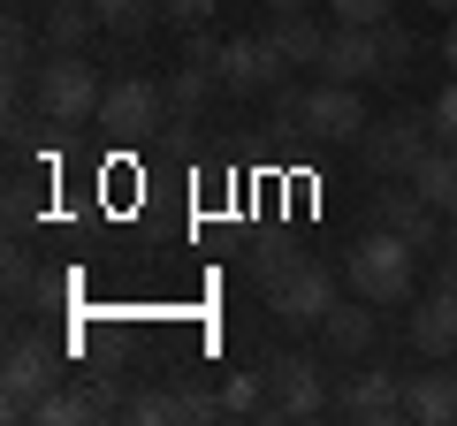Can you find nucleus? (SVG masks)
<instances>
[{
  "instance_id": "nucleus-1",
  "label": "nucleus",
  "mask_w": 457,
  "mask_h": 426,
  "mask_svg": "<svg viewBox=\"0 0 457 426\" xmlns=\"http://www.w3.org/2000/svg\"><path fill=\"white\" fill-rule=\"evenodd\" d=\"M31 99H38V122H54V130H77V122H99V99H107V84H99V69L84 61L77 46H46V61L31 69Z\"/></svg>"
},
{
  "instance_id": "nucleus-2",
  "label": "nucleus",
  "mask_w": 457,
  "mask_h": 426,
  "mask_svg": "<svg viewBox=\"0 0 457 426\" xmlns=\"http://www.w3.org/2000/svg\"><path fill=\"white\" fill-rule=\"evenodd\" d=\"M343 266H351V290H359L366 305H404L411 297V266H420V244L396 236V229H374V236L351 244Z\"/></svg>"
},
{
  "instance_id": "nucleus-3",
  "label": "nucleus",
  "mask_w": 457,
  "mask_h": 426,
  "mask_svg": "<svg viewBox=\"0 0 457 426\" xmlns=\"http://www.w3.org/2000/svg\"><path fill=\"white\" fill-rule=\"evenodd\" d=\"M260 419H312V411H328V389H320V358L312 350H275V358L260 365Z\"/></svg>"
},
{
  "instance_id": "nucleus-4",
  "label": "nucleus",
  "mask_w": 457,
  "mask_h": 426,
  "mask_svg": "<svg viewBox=\"0 0 457 426\" xmlns=\"http://www.w3.org/2000/svg\"><path fill=\"white\" fill-rule=\"evenodd\" d=\"M267 312H275L282 328H320L328 312H336V274H328L320 259H297L290 274L267 290Z\"/></svg>"
},
{
  "instance_id": "nucleus-5",
  "label": "nucleus",
  "mask_w": 457,
  "mask_h": 426,
  "mask_svg": "<svg viewBox=\"0 0 457 426\" xmlns=\"http://www.w3.org/2000/svg\"><path fill=\"white\" fill-rule=\"evenodd\" d=\"M374 130L366 122V99H359V84H336V77H320L305 92V137H320V145H359V137Z\"/></svg>"
},
{
  "instance_id": "nucleus-6",
  "label": "nucleus",
  "mask_w": 457,
  "mask_h": 426,
  "mask_svg": "<svg viewBox=\"0 0 457 426\" xmlns=\"http://www.w3.org/2000/svg\"><path fill=\"white\" fill-rule=\"evenodd\" d=\"M54 381H62V358H54L38 335H16V343H8V373H0V411H8V419H31V404Z\"/></svg>"
},
{
  "instance_id": "nucleus-7",
  "label": "nucleus",
  "mask_w": 457,
  "mask_h": 426,
  "mask_svg": "<svg viewBox=\"0 0 457 426\" xmlns=\"http://www.w3.org/2000/svg\"><path fill=\"white\" fill-rule=\"evenodd\" d=\"M161 122H168V84H153V77L107 84V99H99V130H114V137H153Z\"/></svg>"
},
{
  "instance_id": "nucleus-8",
  "label": "nucleus",
  "mask_w": 457,
  "mask_h": 426,
  "mask_svg": "<svg viewBox=\"0 0 457 426\" xmlns=\"http://www.w3.org/2000/svg\"><path fill=\"white\" fill-rule=\"evenodd\" d=\"M427 130H435V115H389V122H374V130L359 137L366 145V168H374V176H411V168L427 160Z\"/></svg>"
},
{
  "instance_id": "nucleus-9",
  "label": "nucleus",
  "mask_w": 457,
  "mask_h": 426,
  "mask_svg": "<svg viewBox=\"0 0 457 426\" xmlns=\"http://www.w3.org/2000/svg\"><path fill=\"white\" fill-rule=\"evenodd\" d=\"M282 69H290V61L275 53V38L252 31V38H221V61H213V77H221V92H275Z\"/></svg>"
},
{
  "instance_id": "nucleus-10",
  "label": "nucleus",
  "mask_w": 457,
  "mask_h": 426,
  "mask_svg": "<svg viewBox=\"0 0 457 426\" xmlns=\"http://www.w3.org/2000/svg\"><path fill=\"white\" fill-rule=\"evenodd\" d=\"M336 411H343V419H359V426H389V419H404V373H389V365H366V373H351V381H343V396H336Z\"/></svg>"
},
{
  "instance_id": "nucleus-11",
  "label": "nucleus",
  "mask_w": 457,
  "mask_h": 426,
  "mask_svg": "<svg viewBox=\"0 0 457 426\" xmlns=\"http://www.w3.org/2000/svg\"><path fill=\"white\" fill-rule=\"evenodd\" d=\"M320 77H336V84L381 77V31H374V23H336L328 46H320Z\"/></svg>"
},
{
  "instance_id": "nucleus-12",
  "label": "nucleus",
  "mask_w": 457,
  "mask_h": 426,
  "mask_svg": "<svg viewBox=\"0 0 457 426\" xmlns=\"http://www.w3.org/2000/svg\"><path fill=\"white\" fill-rule=\"evenodd\" d=\"M404 335H411V350H420V358H457V290H442V282H435V297H420V305H411Z\"/></svg>"
},
{
  "instance_id": "nucleus-13",
  "label": "nucleus",
  "mask_w": 457,
  "mask_h": 426,
  "mask_svg": "<svg viewBox=\"0 0 457 426\" xmlns=\"http://www.w3.org/2000/svg\"><path fill=\"white\" fill-rule=\"evenodd\" d=\"M442 206H427L420 191H381V206H374V221L381 229H396V236H411L420 251H442V221H435Z\"/></svg>"
},
{
  "instance_id": "nucleus-14",
  "label": "nucleus",
  "mask_w": 457,
  "mask_h": 426,
  "mask_svg": "<svg viewBox=\"0 0 457 426\" xmlns=\"http://www.w3.org/2000/svg\"><path fill=\"white\" fill-rule=\"evenodd\" d=\"M404 419H420V426H457V365L404 381Z\"/></svg>"
},
{
  "instance_id": "nucleus-15",
  "label": "nucleus",
  "mask_w": 457,
  "mask_h": 426,
  "mask_svg": "<svg viewBox=\"0 0 457 426\" xmlns=\"http://www.w3.org/2000/svg\"><path fill=\"white\" fill-rule=\"evenodd\" d=\"M267 38H275V53H282L290 69H320L328 31H312V23H305V8H282V16H267Z\"/></svg>"
},
{
  "instance_id": "nucleus-16",
  "label": "nucleus",
  "mask_w": 457,
  "mask_h": 426,
  "mask_svg": "<svg viewBox=\"0 0 457 426\" xmlns=\"http://www.w3.org/2000/svg\"><path fill=\"white\" fill-rule=\"evenodd\" d=\"M92 419H99V404H92V389H84V373L54 381V389L31 404V426H92Z\"/></svg>"
},
{
  "instance_id": "nucleus-17",
  "label": "nucleus",
  "mask_w": 457,
  "mask_h": 426,
  "mask_svg": "<svg viewBox=\"0 0 457 426\" xmlns=\"http://www.w3.org/2000/svg\"><path fill=\"white\" fill-rule=\"evenodd\" d=\"M320 343L336 350V358H366V350H374V312H351L336 297V312L320 320Z\"/></svg>"
},
{
  "instance_id": "nucleus-18",
  "label": "nucleus",
  "mask_w": 457,
  "mask_h": 426,
  "mask_svg": "<svg viewBox=\"0 0 457 426\" xmlns=\"http://www.w3.org/2000/svg\"><path fill=\"white\" fill-rule=\"evenodd\" d=\"M411 191H420L427 206L450 213V206H457V145H427V160L411 168Z\"/></svg>"
},
{
  "instance_id": "nucleus-19",
  "label": "nucleus",
  "mask_w": 457,
  "mask_h": 426,
  "mask_svg": "<svg viewBox=\"0 0 457 426\" xmlns=\"http://www.w3.org/2000/svg\"><path fill=\"white\" fill-rule=\"evenodd\" d=\"M213 69H198V61H176L168 69V115H183V122H198L206 115V99H213Z\"/></svg>"
},
{
  "instance_id": "nucleus-20",
  "label": "nucleus",
  "mask_w": 457,
  "mask_h": 426,
  "mask_svg": "<svg viewBox=\"0 0 457 426\" xmlns=\"http://www.w3.org/2000/svg\"><path fill=\"white\" fill-rule=\"evenodd\" d=\"M99 31V16H92V0H46V46H77L84 53V38Z\"/></svg>"
},
{
  "instance_id": "nucleus-21",
  "label": "nucleus",
  "mask_w": 457,
  "mask_h": 426,
  "mask_svg": "<svg viewBox=\"0 0 457 426\" xmlns=\"http://www.w3.org/2000/svg\"><path fill=\"white\" fill-rule=\"evenodd\" d=\"M99 31H145L153 16H161V0H92Z\"/></svg>"
},
{
  "instance_id": "nucleus-22",
  "label": "nucleus",
  "mask_w": 457,
  "mask_h": 426,
  "mask_svg": "<svg viewBox=\"0 0 457 426\" xmlns=\"http://www.w3.org/2000/svg\"><path fill=\"white\" fill-rule=\"evenodd\" d=\"M374 31H381V84H404L411 77V53H420L411 31H404V23H374Z\"/></svg>"
},
{
  "instance_id": "nucleus-23",
  "label": "nucleus",
  "mask_w": 457,
  "mask_h": 426,
  "mask_svg": "<svg viewBox=\"0 0 457 426\" xmlns=\"http://www.w3.org/2000/svg\"><path fill=\"white\" fill-rule=\"evenodd\" d=\"M122 419H137V426L183 419V389H145V396H130V404H122Z\"/></svg>"
},
{
  "instance_id": "nucleus-24",
  "label": "nucleus",
  "mask_w": 457,
  "mask_h": 426,
  "mask_svg": "<svg viewBox=\"0 0 457 426\" xmlns=\"http://www.w3.org/2000/svg\"><path fill=\"white\" fill-rule=\"evenodd\" d=\"M0 53H8V77H31V23L23 16H8V31H0Z\"/></svg>"
},
{
  "instance_id": "nucleus-25",
  "label": "nucleus",
  "mask_w": 457,
  "mask_h": 426,
  "mask_svg": "<svg viewBox=\"0 0 457 426\" xmlns=\"http://www.w3.org/2000/svg\"><path fill=\"white\" fill-rule=\"evenodd\" d=\"M275 130H305V92H297V84H275Z\"/></svg>"
},
{
  "instance_id": "nucleus-26",
  "label": "nucleus",
  "mask_w": 457,
  "mask_h": 426,
  "mask_svg": "<svg viewBox=\"0 0 457 426\" xmlns=\"http://www.w3.org/2000/svg\"><path fill=\"white\" fill-rule=\"evenodd\" d=\"M161 23H176V31H198V23H213V0H161Z\"/></svg>"
},
{
  "instance_id": "nucleus-27",
  "label": "nucleus",
  "mask_w": 457,
  "mask_h": 426,
  "mask_svg": "<svg viewBox=\"0 0 457 426\" xmlns=\"http://www.w3.org/2000/svg\"><path fill=\"white\" fill-rule=\"evenodd\" d=\"M290 266H297V251H290V244H267L260 259H252V274H260V290H275V282L290 274Z\"/></svg>"
},
{
  "instance_id": "nucleus-28",
  "label": "nucleus",
  "mask_w": 457,
  "mask_h": 426,
  "mask_svg": "<svg viewBox=\"0 0 457 426\" xmlns=\"http://www.w3.org/2000/svg\"><path fill=\"white\" fill-rule=\"evenodd\" d=\"M260 404H267L260 373H237V381H228V389H221V411H260Z\"/></svg>"
},
{
  "instance_id": "nucleus-29",
  "label": "nucleus",
  "mask_w": 457,
  "mask_h": 426,
  "mask_svg": "<svg viewBox=\"0 0 457 426\" xmlns=\"http://www.w3.org/2000/svg\"><path fill=\"white\" fill-rule=\"evenodd\" d=\"M328 8H336V23H389L396 0H328Z\"/></svg>"
},
{
  "instance_id": "nucleus-30",
  "label": "nucleus",
  "mask_w": 457,
  "mask_h": 426,
  "mask_svg": "<svg viewBox=\"0 0 457 426\" xmlns=\"http://www.w3.org/2000/svg\"><path fill=\"white\" fill-rule=\"evenodd\" d=\"M427 115H435V137H442V145H457V77L442 84V99L427 107Z\"/></svg>"
},
{
  "instance_id": "nucleus-31",
  "label": "nucleus",
  "mask_w": 457,
  "mask_h": 426,
  "mask_svg": "<svg viewBox=\"0 0 457 426\" xmlns=\"http://www.w3.org/2000/svg\"><path fill=\"white\" fill-rule=\"evenodd\" d=\"M31 290V259H23V251H8V297H23Z\"/></svg>"
},
{
  "instance_id": "nucleus-32",
  "label": "nucleus",
  "mask_w": 457,
  "mask_h": 426,
  "mask_svg": "<svg viewBox=\"0 0 457 426\" xmlns=\"http://www.w3.org/2000/svg\"><path fill=\"white\" fill-rule=\"evenodd\" d=\"M442 61L457 69V16H450V31H442Z\"/></svg>"
},
{
  "instance_id": "nucleus-33",
  "label": "nucleus",
  "mask_w": 457,
  "mask_h": 426,
  "mask_svg": "<svg viewBox=\"0 0 457 426\" xmlns=\"http://www.w3.org/2000/svg\"><path fill=\"white\" fill-rule=\"evenodd\" d=\"M442 251H457V206H450V229H442Z\"/></svg>"
},
{
  "instance_id": "nucleus-34",
  "label": "nucleus",
  "mask_w": 457,
  "mask_h": 426,
  "mask_svg": "<svg viewBox=\"0 0 457 426\" xmlns=\"http://www.w3.org/2000/svg\"><path fill=\"white\" fill-rule=\"evenodd\" d=\"M267 8H275V16H282V8H305V0H267Z\"/></svg>"
},
{
  "instance_id": "nucleus-35",
  "label": "nucleus",
  "mask_w": 457,
  "mask_h": 426,
  "mask_svg": "<svg viewBox=\"0 0 457 426\" xmlns=\"http://www.w3.org/2000/svg\"><path fill=\"white\" fill-rule=\"evenodd\" d=\"M427 8H450V16H457V0H427Z\"/></svg>"
}]
</instances>
